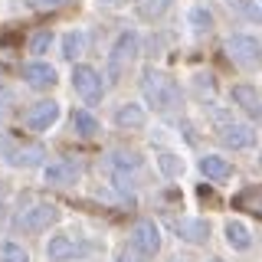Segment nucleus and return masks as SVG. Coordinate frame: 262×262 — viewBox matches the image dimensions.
Returning <instances> with one entry per match:
<instances>
[{"mask_svg": "<svg viewBox=\"0 0 262 262\" xmlns=\"http://www.w3.org/2000/svg\"><path fill=\"white\" fill-rule=\"evenodd\" d=\"M141 92H144V98H147V105H154L158 112L174 108L177 98H180L177 82L170 79L167 72H161V69H144V76H141Z\"/></svg>", "mask_w": 262, "mask_h": 262, "instance_id": "f257e3e1", "label": "nucleus"}, {"mask_svg": "<svg viewBox=\"0 0 262 262\" xmlns=\"http://www.w3.org/2000/svg\"><path fill=\"white\" fill-rule=\"evenodd\" d=\"M226 53L229 59L236 66H246V69H252V66L262 62V46L256 36H246V33H233V36L226 39Z\"/></svg>", "mask_w": 262, "mask_h": 262, "instance_id": "f03ea898", "label": "nucleus"}, {"mask_svg": "<svg viewBox=\"0 0 262 262\" xmlns=\"http://www.w3.org/2000/svg\"><path fill=\"white\" fill-rule=\"evenodd\" d=\"M56 220H59V210H56L53 203H36V207L23 210L20 216H16V226H20L23 233H43Z\"/></svg>", "mask_w": 262, "mask_h": 262, "instance_id": "7ed1b4c3", "label": "nucleus"}, {"mask_svg": "<svg viewBox=\"0 0 262 262\" xmlns=\"http://www.w3.org/2000/svg\"><path fill=\"white\" fill-rule=\"evenodd\" d=\"M72 89H76V92L85 98L89 105L102 102V95H105L102 76H98L92 66H76V69H72Z\"/></svg>", "mask_w": 262, "mask_h": 262, "instance_id": "20e7f679", "label": "nucleus"}, {"mask_svg": "<svg viewBox=\"0 0 262 262\" xmlns=\"http://www.w3.org/2000/svg\"><path fill=\"white\" fill-rule=\"evenodd\" d=\"M0 151H4L7 164H13V167H36L39 161H43V147L39 144H30V147H13L10 138L0 135Z\"/></svg>", "mask_w": 262, "mask_h": 262, "instance_id": "39448f33", "label": "nucleus"}, {"mask_svg": "<svg viewBox=\"0 0 262 262\" xmlns=\"http://www.w3.org/2000/svg\"><path fill=\"white\" fill-rule=\"evenodd\" d=\"M138 56V36L135 33H121L118 39H115V46H112V53H108V69H112V76H118L121 69L131 62Z\"/></svg>", "mask_w": 262, "mask_h": 262, "instance_id": "423d86ee", "label": "nucleus"}, {"mask_svg": "<svg viewBox=\"0 0 262 262\" xmlns=\"http://www.w3.org/2000/svg\"><path fill=\"white\" fill-rule=\"evenodd\" d=\"M216 135H220V141H223L226 147H233V151H243V147L256 144V131H252L249 125H239V121H223Z\"/></svg>", "mask_w": 262, "mask_h": 262, "instance_id": "0eeeda50", "label": "nucleus"}, {"mask_svg": "<svg viewBox=\"0 0 262 262\" xmlns=\"http://www.w3.org/2000/svg\"><path fill=\"white\" fill-rule=\"evenodd\" d=\"M131 246H135L138 252H144V256H154V252L161 249V233H158V226H154L151 220H138L135 229H131Z\"/></svg>", "mask_w": 262, "mask_h": 262, "instance_id": "6e6552de", "label": "nucleus"}, {"mask_svg": "<svg viewBox=\"0 0 262 262\" xmlns=\"http://www.w3.org/2000/svg\"><path fill=\"white\" fill-rule=\"evenodd\" d=\"M56 118H59V102H36L33 108L23 115V125L30 131H46L49 125H56Z\"/></svg>", "mask_w": 262, "mask_h": 262, "instance_id": "1a4fd4ad", "label": "nucleus"}, {"mask_svg": "<svg viewBox=\"0 0 262 262\" xmlns=\"http://www.w3.org/2000/svg\"><path fill=\"white\" fill-rule=\"evenodd\" d=\"M89 246L85 243H79V239H72V236H53L46 246V259L49 262H66V259H76L82 256Z\"/></svg>", "mask_w": 262, "mask_h": 262, "instance_id": "9d476101", "label": "nucleus"}, {"mask_svg": "<svg viewBox=\"0 0 262 262\" xmlns=\"http://www.w3.org/2000/svg\"><path fill=\"white\" fill-rule=\"evenodd\" d=\"M79 174H82V167H79L76 161H56V164H46V170H43L46 184H56V187L76 184Z\"/></svg>", "mask_w": 262, "mask_h": 262, "instance_id": "9b49d317", "label": "nucleus"}, {"mask_svg": "<svg viewBox=\"0 0 262 262\" xmlns=\"http://www.w3.org/2000/svg\"><path fill=\"white\" fill-rule=\"evenodd\" d=\"M23 79H27V85H33V89H53L56 85V69L49 62H30V66H23Z\"/></svg>", "mask_w": 262, "mask_h": 262, "instance_id": "f8f14e48", "label": "nucleus"}, {"mask_svg": "<svg viewBox=\"0 0 262 262\" xmlns=\"http://www.w3.org/2000/svg\"><path fill=\"white\" fill-rule=\"evenodd\" d=\"M233 102L239 105L246 115H252V118H259L262 115V102H259V92L252 85H233Z\"/></svg>", "mask_w": 262, "mask_h": 262, "instance_id": "ddd939ff", "label": "nucleus"}, {"mask_svg": "<svg viewBox=\"0 0 262 262\" xmlns=\"http://www.w3.org/2000/svg\"><path fill=\"white\" fill-rule=\"evenodd\" d=\"M144 121H147V112L135 102L118 105V112H115V125L118 128H144Z\"/></svg>", "mask_w": 262, "mask_h": 262, "instance_id": "4468645a", "label": "nucleus"}, {"mask_svg": "<svg viewBox=\"0 0 262 262\" xmlns=\"http://www.w3.org/2000/svg\"><path fill=\"white\" fill-rule=\"evenodd\" d=\"M177 236L187 243H207L210 239V223L207 220H180L177 223Z\"/></svg>", "mask_w": 262, "mask_h": 262, "instance_id": "2eb2a0df", "label": "nucleus"}, {"mask_svg": "<svg viewBox=\"0 0 262 262\" xmlns=\"http://www.w3.org/2000/svg\"><path fill=\"white\" fill-rule=\"evenodd\" d=\"M200 170H203V177H210V180H226L229 174H233L229 161H226V158H216V154L200 158Z\"/></svg>", "mask_w": 262, "mask_h": 262, "instance_id": "dca6fc26", "label": "nucleus"}, {"mask_svg": "<svg viewBox=\"0 0 262 262\" xmlns=\"http://www.w3.org/2000/svg\"><path fill=\"white\" fill-rule=\"evenodd\" d=\"M226 243L233 246V249H249L252 236H249V229H246L239 220H229V223H226Z\"/></svg>", "mask_w": 262, "mask_h": 262, "instance_id": "f3484780", "label": "nucleus"}, {"mask_svg": "<svg viewBox=\"0 0 262 262\" xmlns=\"http://www.w3.org/2000/svg\"><path fill=\"white\" fill-rule=\"evenodd\" d=\"M223 4L246 20H262V0H223Z\"/></svg>", "mask_w": 262, "mask_h": 262, "instance_id": "a211bd4d", "label": "nucleus"}, {"mask_svg": "<svg viewBox=\"0 0 262 262\" xmlns=\"http://www.w3.org/2000/svg\"><path fill=\"white\" fill-rule=\"evenodd\" d=\"M72 131L82 138H92L95 131H98V121H95V115H89V112H76L72 115Z\"/></svg>", "mask_w": 262, "mask_h": 262, "instance_id": "6ab92c4d", "label": "nucleus"}, {"mask_svg": "<svg viewBox=\"0 0 262 262\" xmlns=\"http://www.w3.org/2000/svg\"><path fill=\"white\" fill-rule=\"evenodd\" d=\"M82 49H85V36H82V33H66L62 36V56L66 59L82 56Z\"/></svg>", "mask_w": 262, "mask_h": 262, "instance_id": "aec40b11", "label": "nucleus"}, {"mask_svg": "<svg viewBox=\"0 0 262 262\" xmlns=\"http://www.w3.org/2000/svg\"><path fill=\"white\" fill-rule=\"evenodd\" d=\"M236 203L252 213H262V184L259 187H249V190H243L239 196H236Z\"/></svg>", "mask_w": 262, "mask_h": 262, "instance_id": "412c9836", "label": "nucleus"}, {"mask_svg": "<svg viewBox=\"0 0 262 262\" xmlns=\"http://www.w3.org/2000/svg\"><path fill=\"white\" fill-rule=\"evenodd\" d=\"M170 7V0H138V13L144 20H158V16Z\"/></svg>", "mask_w": 262, "mask_h": 262, "instance_id": "4be33fe9", "label": "nucleus"}, {"mask_svg": "<svg viewBox=\"0 0 262 262\" xmlns=\"http://www.w3.org/2000/svg\"><path fill=\"white\" fill-rule=\"evenodd\" d=\"M112 164H115V170H135V167H141V158H138L135 151H115L112 154Z\"/></svg>", "mask_w": 262, "mask_h": 262, "instance_id": "5701e85b", "label": "nucleus"}, {"mask_svg": "<svg viewBox=\"0 0 262 262\" xmlns=\"http://www.w3.org/2000/svg\"><path fill=\"white\" fill-rule=\"evenodd\" d=\"M0 262H30V252L16 243H0Z\"/></svg>", "mask_w": 262, "mask_h": 262, "instance_id": "b1692460", "label": "nucleus"}, {"mask_svg": "<svg viewBox=\"0 0 262 262\" xmlns=\"http://www.w3.org/2000/svg\"><path fill=\"white\" fill-rule=\"evenodd\" d=\"M158 167L167 177H180V174H184V158H177V154H161V158H158Z\"/></svg>", "mask_w": 262, "mask_h": 262, "instance_id": "393cba45", "label": "nucleus"}, {"mask_svg": "<svg viewBox=\"0 0 262 262\" xmlns=\"http://www.w3.org/2000/svg\"><path fill=\"white\" fill-rule=\"evenodd\" d=\"M190 23H193L196 30H210L213 27V16L203 10V7H196V10H190Z\"/></svg>", "mask_w": 262, "mask_h": 262, "instance_id": "a878e982", "label": "nucleus"}, {"mask_svg": "<svg viewBox=\"0 0 262 262\" xmlns=\"http://www.w3.org/2000/svg\"><path fill=\"white\" fill-rule=\"evenodd\" d=\"M49 43H53V33H36L33 43H30V49H33V53H46Z\"/></svg>", "mask_w": 262, "mask_h": 262, "instance_id": "bb28decb", "label": "nucleus"}, {"mask_svg": "<svg viewBox=\"0 0 262 262\" xmlns=\"http://www.w3.org/2000/svg\"><path fill=\"white\" fill-rule=\"evenodd\" d=\"M36 10H59V7H66V4H72V0H30Z\"/></svg>", "mask_w": 262, "mask_h": 262, "instance_id": "cd10ccee", "label": "nucleus"}, {"mask_svg": "<svg viewBox=\"0 0 262 262\" xmlns=\"http://www.w3.org/2000/svg\"><path fill=\"white\" fill-rule=\"evenodd\" d=\"M196 89H200V92H203V89L213 92V76H203V72H200V76H196Z\"/></svg>", "mask_w": 262, "mask_h": 262, "instance_id": "c85d7f7f", "label": "nucleus"}, {"mask_svg": "<svg viewBox=\"0 0 262 262\" xmlns=\"http://www.w3.org/2000/svg\"><path fill=\"white\" fill-rule=\"evenodd\" d=\"M118 262H138V256H135V252H128V249H121L118 252Z\"/></svg>", "mask_w": 262, "mask_h": 262, "instance_id": "c756f323", "label": "nucleus"}, {"mask_svg": "<svg viewBox=\"0 0 262 262\" xmlns=\"http://www.w3.org/2000/svg\"><path fill=\"white\" fill-rule=\"evenodd\" d=\"M98 4H105V7H125L128 0H98Z\"/></svg>", "mask_w": 262, "mask_h": 262, "instance_id": "7c9ffc66", "label": "nucleus"}]
</instances>
